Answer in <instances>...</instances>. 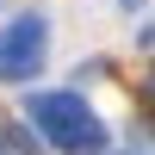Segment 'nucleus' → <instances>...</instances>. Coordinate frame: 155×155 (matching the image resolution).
I'll use <instances>...</instances> for the list:
<instances>
[{
	"label": "nucleus",
	"instance_id": "f257e3e1",
	"mask_svg": "<svg viewBox=\"0 0 155 155\" xmlns=\"http://www.w3.org/2000/svg\"><path fill=\"white\" fill-rule=\"evenodd\" d=\"M31 112H37V124H44L56 143H68V149H93L99 143V118L87 112V99H74V93H44V99H31Z\"/></svg>",
	"mask_w": 155,
	"mask_h": 155
},
{
	"label": "nucleus",
	"instance_id": "f03ea898",
	"mask_svg": "<svg viewBox=\"0 0 155 155\" xmlns=\"http://www.w3.org/2000/svg\"><path fill=\"white\" fill-rule=\"evenodd\" d=\"M37 62H44V19L0 25V81H25Z\"/></svg>",
	"mask_w": 155,
	"mask_h": 155
},
{
	"label": "nucleus",
	"instance_id": "7ed1b4c3",
	"mask_svg": "<svg viewBox=\"0 0 155 155\" xmlns=\"http://www.w3.org/2000/svg\"><path fill=\"white\" fill-rule=\"evenodd\" d=\"M124 6H130V12H143V6H149V0H124Z\"/></svg>",
	"mask_w": 155,
	"mask_h": 155
}]
</instances>
